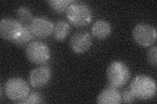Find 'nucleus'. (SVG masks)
<instances>
[{"label":"nucleus","mask_w":157,"mask_h":104,"mask_svg":"<svg viewBox=\"0 0 157 104\" xmlns=\"http://www.w3.org/2000/svg\"><path fill=\"white\" fill-rule=\"evenodd\" d=\"M129 89L136 98L147 100L155 96L156 85L152 77L145 75H139L132 80Z\"/></svg>","instance_id":"nucleus-1"},{"label":"nucleus","mask_w":157,"mask_h":104,"mask_svg":"<svg viewBox=\"0 0 157 104\" xmlns=\"http://www.w3.org/2000/svg\"><path fill=\"white\" fill-rule=\"evenodd\" d=\"M107 78L110 85L115 88L123 87L130 77V69L121 61H115L109 64L107 68Z\"/></svg>","instance_id":"nucleus-2"},{"label":"nucleus","mask_w":157,"mask_h":104,"mask_svg":"<svg viewBox=\"0 0 157 104\" xmlns=\"http://www.w3.org/2000/svg\"><path fill=\"white\" fill-rule=\"evenodd\" d=\"M66 17L72 25L82 27L89 24L92 19V13L87 5L74 2L68 7Z\"/></svg>","instance_id":"nucleus-3"},{"label":"nucleus","mask_w":157,"mask_h":104,"mask_svg":"<svg viewBox=\"0 0 157 104\" xmlns=\"http://www.w3.org/2000/svg\"><path fill=\"white\" fill-rule=\"evenodd\" d=\"M28 83L24 79L14 77L9 79L5 85V92L7 98L13 102L20 103L29 94Z\"/></svg>","instance_id":"nucleus-4"},{"label":"nucleus","mask_w":157,"mask_h":104,"mask_svg":"<svg viewBox=\"0 0 157 104\" xmlns=\"http://www.w3.org/2000/svg\"><path fill=\"white\" fill-rule=\"evenodd\" d=\"M28 60L36 64H43L51 58V51L47 44L40 41L29 42L26 48Z\"/></svg>","instance_id":"nucleus-5"},{"label":"nucleus","mask_w":157,"mask_h":104,"mask_svg":"<svg viewBox=\"0 0 157 104\" xmlns=\"http://www.w3.org/2000/svg\"><path fill=\"white\" fill-rule=\"evenodd\" d=\"M132 37L140 46L144 47L151 46L156 41V28L148 23H138L133 28Z\"/></svg>","instance_id":"nucleus-6"},{"label":"nucleus","mask_w":157,"mask_h":104,"mask_svg":"<svg viewBox=\"0 0 157 104\" xmlns=\"http://www.w3.org/2000/svg\"><path fill=\"white\" fill-rule=\"evenodd\" d=\"M23 25L13 18H2L0 21V36L5 40L14 41L22 31Z\"/></svg>","instance_id":"nucleus-7"},{"label":"nucleus","mask_w":157,"mask_h":104,"mask_svg":"<svg viewBox=\"0 0 157 104\" xmlns=\"http://www.w3.org/2000/svg\"><path fill=\"white\" fill-rule=\"evenodd\" d=\"M92 39L86 31L75 32L71 37L70 46L72 51L76 53H83L89 49L92 46Z\"/></svg>","instance_id":"nucleus-8"},{"label":"nucleus","mask_w":157,"mask_h":104,"mask_svg":"<svg viewBox=\"0 0 157 104\" xmlns=\"http://www.w3.org/2000/svg\"><path fill=\"white\" fill-rule=\"evenodd\" d=\"M29 27L34 37L46 38L52 33L54 23L48 19L35 17L29 23Z\"/></svg>","instance_id":"nucleus-9"},{"label":"nucleus","mask_w":157,"mask_h":104,"mask_svg":"<svg viewBox=\"0 0 157 104\" xmlns=\"http://www.w3.org/2000/svg\"><path fill=\"white\" fill-rule=\"evenodd\" d=\"M51 77V70L49 67L42 66L33 69L29 73V81L34 88L43 87L48 83Z\"/></svg>","instance_id":"nucleus-10"},{"label":"nucleus","mask_w":157,"mask_h":104,"mask_svg":"<svg viewBox=\"0 0 157 104\" xmlns=\"http://www.w3.org/2000/svg\"><path fill=\"white\" fill-rule=\"evenodd\" d=\"M96 102L99 104H119L122 103L121 95L117 88L109 86L98 95Z\"/></svg>","instance_id":"nucleus-11"},{"label":"nucleus","mask_w":157,"mask_h":104,"mask_svg":"<svg viewBox=\"0 0 157 104\" xmlns=\"http://www.w3.org/2000/svg\"><path fill=\"white\" fill-rule=\"evenodd\" d=\"M112 31L111 24L105 20H98L92 27L93 36L98 39H105L109 37Z\"/></svg>","instance_id":"nucleus-12"},{"label":"nucleus","mask_w":157,"mask_h":104,"mask_svg":"<svg viewBox=\"0 0 157 104\" xmlns=\"http://www.w3.org/2000/svg\"><path fill=\"white\" fill-rule=\"evenodd\" d=\"M70 26L68 22L64 20H58L54 23L53 36L56 41H63L70 33Z\"/></svg>","instance_id":"nucleus-13"},{"label":"nucleus","mask_w":157,"mask_h":104,"mask_svg":"<svg viewBox=\"0 0 157 104\" xmlns=\"http://www.w3.org/2000/svg\"><path fill=\"white\" fill-rule=\"evenodd\" d=\"M33 37V34L29 29V25H26V26H23L22 31L21 34L12 42L18 46H24L30 42Z\"/></svg>","instance_id":"nucleus-14"},{"label":"nucleus","mask_w":157,"mask_h":104,"mask_svg":"<svg viewBox=\"0 0 157 104\" xmlns=\"http://www.w3.org/2000/svg\"><path fill=\"white\" fill-rule=\"evenodd\" d=\"M74 2L72 0H50L47 2L56 13L62 14L66 13L68 7Z\"/></svg>","instance_id":"nucleus-15"},{"label":"nucleus","mask_w":157,"mask_h":104,"mask_svg":"<svg viewBox=\"0 0 157 104\" xmlns=\"http://www.w3.org/2000/svg\"><path fill=\"white\" fill-rule=\"evenodd\" d=\"M17 14L18 21L23 26L29 25L33 19L32 13L30 10L26 7H20L17 11Z\"/></svg>","instance_id":"nucleus-16"},{"label":"nucleus","mask_w":157,"mask_h":104,"mask_svg":"<svg viewBox=\"0 0 157 104\" xmlns=\"http://www.w3.org/2000/svg\"><path fill=\"white\" fill-rule=\"evenodd\" d=\"M43 102V97L39 92H33L29 94L28 96L23 100L20 103L24 104H33V103H41Z\"/></svg>","instance_id":"nucleus-17"},{"label":"nucleus","mask_w":157,"mask_h":104,"mask_svg":"<svg viewBox=\"0 0 157 104\" xmlns=\"http://www.w3.org/2000/svg\"><path fill=\"white\" fill-rule=\"evenodd\" d=\"M157 48L156 46L151 47L147 53V58L148 62L151 64L152 66L156 67L157 65Z\"/></svg>","instance_id":"nucleus-18"},{"label":"nucleus","mask_w":157,"mask_h":104,"mask_svg":"<svg viewBox=\"0 0 157 104\" xmlns=\"http://www.w3.org/2000/svg\"><path fill=\"white\" fill-rule=\"evenodd\" d=\"M121 95L122 102L126 103L134 102L136 99L133 94H132V92L130 91V89L124 90L121 94Z\"/></svg>","instance_id":"nucleus-19"}]
</instances>
